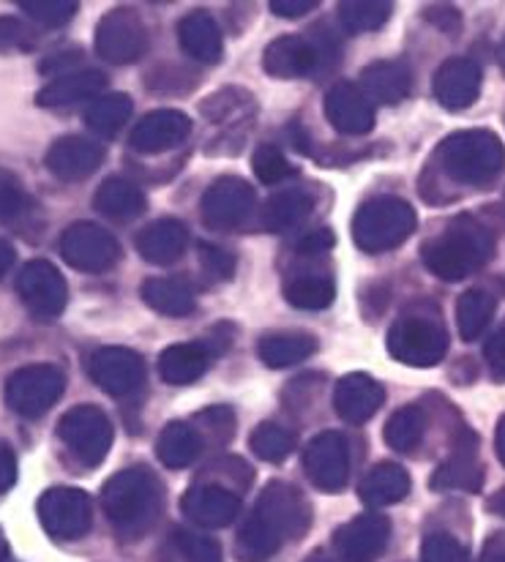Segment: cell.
<instances>
[{"label":"cell","instance_id":"obj_1","mask_svg":"<svg viewBox=\"0 0 505 562\" xmlns=\"http://www.w3.org/2000/svg\"><path fill=\"white\" fill-rule=\"evenodd\" d=\"M424 266L442 281H462L481 271L495 255V238L473 216H457L424 246Z\"/></svg>","mask_w":505,"mask_h":562},{"label":"cell","instance_id":"obj_2","mask_svg":"<svg viewBox=\"0 0 505 562\" xmlns=\"http://www.w3.org/2000/svg\"><path fill=\"white\" fill-rule=\"evenodd\" d=\"M104 510L126 541H137L159 519L161 486L148 468L123 470L106 483Z\"/></svg>","mask_w":505,"mask_h":562},{"label":"cell","instance_id":"obj_3","mask_svg":"<svg viewBox=\"0 0 505 562\" xmlns=\"http://www.w3.org/2000/svg\"><path fill=\"white\" fill-rule=\"evenodd\" d=\"M437 161L453 183L490 187L505 170V148L497 134L486 128H468L442 139Z\"/></svg>","mask_w":505,"mask_h":562},{"label":"cell","instance_id":"obj_4","mask_svg":"<svg viewBox=\"0 0 505 562\" xmlns=\"http://www.w3.org/2000/svg\"><path fill=\"white\" fill-rule=\"evenodd\" d=\"M415 211L400 196L369 200L352 218V240L367 255H380L402 246L415 233Z\"/></svg>","mask_w":505,"mask_h":562},{"label":"cell","instance_id":"obj_5","mask_svg":"<svg viewBox=\"0 0 505 562\" xmlns=\"http://www.w3.org/2000/svg\"><path fill=\"white\" fill-rule=\"evenodd\" d=\"M389 352L407 367H437L448 352V334L429 314H402L389 330Z\"/></svg>","mask_w":505,"mask_h":562},{"label":"cell","instance_id":"obj_6","mask_svg":"<svg viewBox=\"0 0 505 562\" xmlns=\"http://www.w3.org/2000/svg\"><path fill=\"white\" fill-rule=\"evenodd\" d=\"M255 516L279 538L282 543L301 541L312 525V505L295 486L282 481L268 483L266 492L257 499Z\"/></svg>","mask_w":505,"mask_h":562},{"label":"cell","instance_id":"obj_7","mask_svg":"<svg viewBox=\"0 0 505 562\" xmlns=\"http://www.w3.org/2000/svg\"><path fill=\"white\" fill-rule=\"evenodd\" d=\"M325 60H330V44L325 38H308L299 36V33L271 42L262 55L266 71L279 80H299V77L317 75L325 69Z\"/></svg>","mask_w":505,"mask_h":562},{"label":"cell","instance_id":"obj_8","mask_svg":"<svg viewBox=\"0 0 505 562\" xmlns=\"http://www.w3.org/2000/svg\"><path fill=\"white\" fill-rule=\"evenodd\" d=\"M303 470L323 492H339L350 477V442L339 431H323L303 451Z\"/></svg>","mask_w":505,"mask_h":562},{"label":"cell","instance_id":"obj_9","mask_svg":"<svg viewBox=\"0 0 505 562\" xmlns=\"http://www.w3.org/2000/svg\"><path fill=\"white\" fill-rule=\"evenodd\" d=\"M255 189L240 178H218L202 194V222L213 229H235L255 213Z\"/></svg>","mask_w":505,"mask_h":562},{"label":"cell","instance_id":"obj_10","mask_svg":"<svg viewBox=\"0 0 505 562\" xmlns=\"http://www.w3.org/2000/svg\"><path fill=\"white\" fill-rule=\"evenodd\" d=\"M60 435H64L71 451L88 468H97L99 462H104L106 451L112 446L110 420H106V415L101 409L91 407V404L66 415L64 424H60Z\"/></svg>","mask_w":505,"mask_h":562},{"label":"cell","instance_id":"obj_11","mask_svg":"<svg viewBox=\"0 0 505 562\" xmlns=\"http://www.w3.org/2000/svg\"><path fill=\"white\" fill-rule=\"evenodd\" d=\"M181 510L189 521L205 530H218L238 519L240 514V494L218 483L200 481L183 494Z\"/></svg>","mask_w":505,"mask_h":562},{"label":"cell","instance_id":"obj_12","mask_svg":"<svg viewBox=\"0 0 505 562\" xmlns=\"http://www.w3.org/2000/svg\"><path fill=\"white\" fill-rule=\"evenodd\" d=\"M97 47L112 64H134L148 49V31L134 11H112L99 25Z\"/></svg>","mask_w":505,"mask_h":562},{"label":"cell","instance_id":"obj_13","mask_svg":"<svg viewBox=\"0 0 505 562\" xmlns=\"http://www.w3.org/2000/svg\"><path fill=\"white\" fill-rule=\"evenodd\" d=\"M391 521L389 516L363 514L336 530V552L345 562H374L389 549Z\"/></svg>","mask_w":505,"mask_h":562},{"label":"cell","instance_id":"obj_14","mask_svg":"<svg viewBox=\"0 0 505 562\" xmlns=\"http://www.w3.org/2000/svg\"><path fill=\"white\" fill-rule=\"evenodd\" d=\"M66 260L82 271H106L121 257V246L97 224H77L64 238Z\"/></svg>","mask_w":505,"mask_h":562},{"label":"cell","instance_id":"obj_15","mask_svg":"<svg viewBox=\"0 0 505 562\" xmlns=\"http://www.w3.org/2000/svg\"><path fill=\"white\" fill-rule=\"evenodd\" d=\"M91 374L112 396H128L145 385V361L123 347H104L93 356Z\"/></svg>","mask_w":505,"mask_h":562},{"label":"cell","instance_id":"obj_16","mask_svg":"<svg viewBox=\"0 0 505 562\" xmlns=\"http://www.w3.org/2000/svg\"><path fill=\"white\" fill-rule=\"evenodd\" d=\"M325 117L341 134H369L374 128V104L356 82H339L325 95Z\"/></svg>","mask_w":505,"mask_h":562},{"label":"cell","instance_id":"obj_17","mask_svg":"<svg viewBox=\"0 0 505 562\" xmlns=\"http://www.w3.org/2000/svg\"><path fill=\"white\" fill-rule=\"evenodd\" d=\"M192 132V121L178 110H156L145 115L132 132V148L137 154L154 156L178 148Z\"/></svg>","mask_w":505,"mask_h":562},{"label":"cell","instance_id":"obj_18","mask_svg":"<svg viewBox=\"0 0 505 562\" xmlns=\"http://www.w3.org/2000/svg\"><path fill=\"white\" fill-rule=\"evenodd\" d=\"M484 486V468L475 453V435L462 431L453 446V457L442 462L431 475L435 492H481Z\"/></svg>","mask_w":505,"mask_h":562},{"label":"cell","instance_id":"obj_19","mask_svg":"<svg viewBox=\"0 0 505 562\" xmlns=\"http://www.w3.org/2000/svg\"><path fill=\"white\" fill-rule=\"evenodd\" d=\"M385 387L369 374L341 376L334 391V407L345 424L361 426L383 407Z\"/></svg>","mask_w":505,"mask_h":562},{"label":"cell","instance_id":"obj_20","mask_svg":"<svg viewBox=\"0 0 505 562\" xmlns=\"http://www.w3.org/2000/svg\"><path fill=\"white\" fill-rule=\"evenodd\" d=\"M42 519L53 536L80 538L91 530V503L82 492L60 488L42 499Z\"/></svg>","mask_w":505,"mask_h":562},{"label":"cell","instance_id":"obj_21","mask_svg":"<svg viewBox=\"0 0 505 562\" xmlns=\"http://www.w3.org/2000/svg\"><path fill=\"white\" fill-rule=\"evenodd\" d=\"M481 93V69L470 58H451L437 69L435 99L446 110H468Z\"/></svg>","mask_w":505,"mask_h":562},{"label":"cell","instance_id":"obj_22","mask_svg":"<svg viewBox=\"0 0 505 562\" xmlns=\"http://www.w3.org/2000/svg\"><path fill=\"white\" fill-rule=\"evenodd\" d=\"M64 391V376L55 369H27L11 380L9 398L20 413L38 415Z\"/></svg>","mask_w":505,"mask_h":562},{"label":"cell","instance_id":"obj_23","mask_svg":"<svg viewBox=\"0 0 505 562\" xmlns=\"http://www.w3.org/2000/svg\"><path fill=\"white\" fill-rule=\"evenodd\" d=\"M137 251L154 266H172L189 246V233L178 218H159L137 235Z\"/></svg>","mask_w":505,"mask_h":562},{"label":"cell","instance_id":"obj_24","mask_svg":"<svg viewBox=\"0 0 505 562\" xmlns=\"http://www.w3.org/2000/svg\"><path fill=\"white\" fill-rule=\"evenodd\" d=\"M413 88V71L402 60H378L361 71V91L369 101L380 104H400Z\"/></svg>","mask_w":505,"mask_h":562},{"label":"cell","instance_id":"obj_25","mask_svg":"<svg viewBox=\"0 0 505 562\" xmlns=\"http://www.w3.org/2000/svg\"><path fill=\"white\" fill-rule=\"evenodd\" d=\"M284 297L293 306L306 308V312H317L334 303L336 297V281L330 271H319L314 266L295 268L284 279Z\"/></svg>","mask_w":505,"mask_h":562},{"label":"cell","instance_id":"obj_26","mask_svg":"<svg viewBox=\"0 0 505 562\" xmlns=\"http://www.w3.org/2000/svg\"><path fill=\"white\" fill-rule=\"evenodd\" d=\"M211 361L213 356L205 341H183V345H172L161 352L159 374L170 385H189L207 372Z\"/></svg>","mask_w":505,"mask_h":562},{"label":"cell","instance_id":"obj_27","mask_svg":"<svg viewBox=\"0 0 505 562\" xmlns=\"http://www.w3.org/2000/svg\"><path fill=\"white\" fill-rule=\"evenodd\" d=\"M178 38L189 58L200 60V64H218L224 55V38L216 22L205 11H194V14L183 16L178 25Z\"/></svg>","mask_w":505,"mask_h":562},{"label":"cell","instance_id":"obj_28","mask_svg":"<svg viewBox=\"0 0 505 562\" xmlns=\"http://www.w3.org/2000/svg\"><path fill=\"white\" fill-rule=\"evenodd\" d=\"M202 448H205V440H202L198 426L189 420H172L156 440V457L165 468L183 470L200 457Z\"/></svg>","mask_w":505,"mask_h":562},{"label":"cell","instance_id":"obj_29","mask_svg":"<svg viewBox=\"0 0 505 562\" xmlns=\"http://www.w3.org/2000/svg\"><path fill=\"white\" fill-rule=\"evenodd\" d=\"M409 494V475L394 462H383L367 472L361 481V499L369 508H385V505L402 503Z\"/></svg>","mask_w":505,"mask_h":562},{"label":"cell","instance_id":"obj_30","mask_svg":"<svg viewBox=\"0 0 505 562\" xmlns=\"http://www.w3.org/2000/svg\"><path fill=\"white\" fill-rule=\"evenodd\" d=\"M262 363L271 369L295 367L317 352V339L312 334H299V330H282V334H268L260 339Z\"/></svg>","mask_w":505,"mask_h":562},{"label":"cell","instance_id":"obj_31","mask_svg":"<svg viewBox=\"0 0 505 562\" xmlns=\"http://www.w3.org/2000/svg\"><path fill=\"white\" fill-rule=\"evenodd\" d=\"M139 295L154 312L167 317H187L194 312V292L181 279H148L139 286Z\"/></svg>","mask_w":505,"mask_h":562},{"label":"cell","instance_id":"obj_32","mask_svg":"<svg viewBox=\"0 0 505 562\" xmlns=\"http://www.w3.org/2000/svg\"><path fill=\"white\" fill-rule=\"evenodd\" d=\"M314 211V196L306 189H284L268 200L262 211V227L271 233L295 229Z\"/></svg>","mask_w":505,"mask_h":562},{"label":"cell","instance_id":"obj_33","mask_svg":"<svg viewBox=\"0 0 505 562\" xmlns=\"http://www.w3.org/2000/svg\"><path fill=\"white\" fill-rule=\"evenodd\" d=\"M101 159H104L101 145L86 143V139H66V143L55 145L49 165L64 178H86L97 170Z\"/></svg>","mask_w":505,"mask_h":562},{"label":"cell","instance_id":"obj_34","mask_svg":"<svg viewBox=\"0 0 505 562\" xmlns=\"http://www.w3.org/2000/svg\"><path fill=\"white\" fill-rule=\"evenodd\" d=\"M22 292H25L27 301L33 303V308L44 314H55L64 306V281H60L58 273L53 271L44 262H36L25 271V279H22Z\"/></svg>","mask_w":505,"mask_h":562},{"label":"cell","instance_id":"obj_35","mask_svg":"<svg viewBox=\"0 0 505 562\" xmlns=\"http://www.w3.org/2000/svg\"><path fill=\"white\" fill-rule=\"evenodd\" d=\"M97 207L104 216L117 218V222H132L145 211L143 189L123 178H110L97 194Z\"/></svg>","mask_w":505,"mask_h":562},{"label":"cell","instance_id":"obj_36","mask_svg":"<svg viewBox=\"0 0 505 562\" xmlns=\"http://www.w3.org/2000/svg\"><path fill=\"white\" fill-rule=\"evenodd\" d=\"M495 297L484 290H468L457 303V325L459 336L464 341H475L486 330V325L495 317Z\"/></svg>","mask_w":505,"mask_h":562},{"label":"cell","instance_id":"obj_37","mask_svg":"<svg viewBox=\"0 0 505 562\" xmlns=\"http://www.w3.org/2000/svg\"><path fill=\"white\" fill-rule=\"evenodd\" d=\"M426 435V415L424 409L409 404V407L396 409L394 415L389 418L383 431V440L389 442V448L400 453H413L415 448L424 442Z\"/></svg>","mask_w":505,"mask_h":562},{"label":"cell","instance_id":"obj_38","mask_svg":"<svg viewBox=\"0 0 505 562\" xmlns=\"http://www.w3.org/2000/svg\"><path fill=\"white\" fill-rule=\"evenodd\" d=\"M282 547L284 543L279 541V538L273 536V532L268 530V527L262 525L255 514H251L249 519L244 521V527H240L238 547H235V552H238V558L244 562H266V560H271Z\"/></svg>","mask_w":505,"mask_h":562},{"label":"cell","instance_id":"obj_39","mask_svg":"<svg viewBox=\"0 0 505 562\" xmlns=\"http://www.w3.org/2000/svg\"><path fill=\"white\" fill-rule=\"evenodd\" d=\"M394 5L378 3V0H356V3H339V22L347 33L378 31L389 22Z\"/></svg>","mask_w":505,"mask_h":562},{"label":"cell","instance_id":"obj_40","mask_svg":"<svg viewBox=\"0 0 505 562\" xmlns=\"http://www.w3.org/2000/svg\"><path fill=\"white\" fill-rule=\"evenodd\" d=\"M249 446L262 462L279 464L295 451V437L293 431L282 429V426L277 424H260L255 431H251Z\"/></svg>","mask_w":505,"mask_h":562},{"label":"cell","instance_id":"obj_41","mask_svg":"<svg viewBox=\"0 0 505 562\" xmlns=\"http://www.w3.org/2000/svg\"><path fill=\"white\" fill-rule=\"evenodd\" d=\"M128 115H132V99L123 93H112L93 101V106L88 110V123L99 134H115L128 121Z\"/></svg>","mask_w":505,"mask_h":562},{"label":"cell","instance_id":"obj_42","mask_svg":"<svg viewBox=\"0 0 505 562\" xmlns=\"http://www.w3.org/2000/svg\"><path fill=\"white\" fill-rule=\"evenodd\" d=\"M200 112L207 117V121L227 123L229 117L251 112V95L240 91V88H224V91L207 95V99L202 101Z\"/></svg>","mask_w":505,"mask_h":562},{"label":"cell","instance_id":"obj_43","mask_svg":"<svg viewBox=\"0 0 505 562\" xmlns=\"http://www.w3.org/2000/svg\"><path fill=\"white\" fill-rule=\"evenodd\" d=\"M251 167H255V176L260 178L262 183H268V187L288 181V178H293L295 172H299L293 165H290L288 156L271 143H262L260 148L255 150V156H251Z\"/></svg>","mask_w":505,"mask_h":562},{"label":"cell","instance_id":"obj_44","mask_svg":"<svg viewBox=\"0 0 505 562\" xmlns=\"http://www.w3.org/2000/svg\"><path fill=\"white\" fill-rule=\"evenodd\" d=\"M104 82H106L104 75H99V71H88V75L69 77V80L58 82V86L49 88L42 99L44 104H66V101L88 99V95H97L101 88H104Z\"/></svg>","mask_w":505,"mask_h":562},{"label":"cell","instance_id":"obj_45","mask_svg":"<svg viewBox=\"0 0 505 562\" xmlns=\"http://www.w3.org/2000/svg\"><path fill=\"white\" fill-rule=\"evenodd\" d=\"M176 547L187 562H222V547L200 532H176Z\"/></svg>","mask_w":505,"mask_h":562},{"label":"cell","instance_id":"obj_46","mask_svg":"<svg viewBox=\"0 0 505 562\" xmlns=\"http://www.w3.org/2000/svg\"><path fill=\"white\" fill-rule=\"evenodd\" d=\"M424 562H468V549L448 532H431L420 547Z\"/></svg>","mask_w":505,"mask_h":562},{"label":"cell","instance_id":"obj_47","mask_svg":"<svg viewBox=\"0 0 505 562\" xmlns=\"http://www.w3.org/2000/svg\"><path fill=\"white\" fill-rule=\"evenodd\" d=\"M192 424L200 426V429H211V437L218 446H224V442L235 435V415L229 413L227 407L205 409V413H200Z\"/></svg>","mask_w":505,"mask_h":562},{"label":"cell","instance_id":"obj_48","mask_svg":"<svg viewBox=\"0 0 505 562\" xmlns=\"http://www.w3.org/2000/svg\"><path fill=\"white\" fill-rule=\"evenodd\" d=\"M200 260H202V268H205L213 279H222V281L233 279L235 257L229 255L227 249H218V246L213 244H200Z\"/></svg>","mask_w":505,"mask_h":562},{"label":"cell","instance_id":"obj_49","mask_svg":"<svg viewBox=\"0 0 505 562\" xmlns=\"http://www.w3.org/2000/svg\"><path fill=\"white\" fill-rule=\"evenodd\" d=\"M336 238L330 229H314V233H306L303 238L295 244V255L301 257H319V255H328L334 249Z\"/></svg>","mask_w":505,"mask_h":562},{"label":"cell","instance_id":"obj_50","mask_svg":"<svg viewBox=\"0 0 505 562\" xmlns=\"http://www.w3.org/2000/svg\"><path fill=\"white\" fill-rule=\"evenodd\" d=\"M484 356H486V363H490L492 374H495L497 380H505V328L497 330V334L486 341Z\"/></svg>","mask_w":505,"mask_h":562},{"label":"cell","instance_id":"obj_51","mask_svg":"<svg viewBox=\"0 0 505 562\" xmlns=\"http://www.w3.org/2000/svg\"><path fill=\"white\" fill-rule=\"evenodd\" d=\"M426 20H431L437 27H442V31L448 33H457L459 25H462V16H459V11L451 9V5H429V9H426Z\"/></svg>","mask_w":505,"mask_h":562},{"label":"cell","instance_id":"obj_52","mask_svg":"<svg viewBox=\"0 0 505 562\" xmlns=\"http://www.w3.org/2000/svg\"><path fill=\"white\" fill-rule=\"evenodd\" d=\"M317 9V0H273L271 11L279 16H288V20H295V16L308 14V11Z\"/></svg>","mask_w":505,"mask_h":562},{"label":"cell","instance_id":"obj_53","mask_svg":"<svg viewBox=\"0 0 505 562\" xmlns=\"http://www.w3.org/2000/svg\"><path fill=\"white\" fill-rule=\"evenodd\" d=\"M481 562H505V532H495V536L484 543Z\"/></svg>","mask_w":505,"mask_h":562},{"label":"cell","instance_id":"obj_54","mask_svg":"<svg viewBox=\"0 0 505 562\" xmlns=\"http://www.w3.org/2000/svg\"><path fill=\"white\" fill-rule=\"evenodd\" d=\"M14 477V464H11V457L5 448H0V488H5Z\"/></svg>","mask_w":505,"mask_h":562},{"label":"cell","instance_id":"obj_55","mask_svg":"<svg viewBox=\"0 0 505 562\" xmlns=\"http://www.w3.org/2000/svg\"><path fill=\"white\" fill-rule=\"evenodd\" d=\"M486 508H490L492 514L503 516V519H505V488H501V492L492 494V497L486 499Z\"/></svg>","mask_w":505,"mask_h":562},{"label":"cell","instance_id":"obj_56","mask_svg":"<svg viewBox=\"0 0 505 562\" xmlns=\"http://www.w3.org/2000/svg\"><path fill=\"white\" fill-rule=\"evenodd\" d=\"M495 448H497V459L505 464V415L497 424V435H495Z\"/></svg>","mask_w":505,"mask_h":562},{"label":"cell","instance_id":"obj_57","mask_svg":"<svg viewBox=\"0 0 505 562\" xmlns=\"http://www.w3.org/2000/svg\"><path fill=\"white\" fill-rule=\"evenodd\" d=\"M9 262H11V249H9V246H0V271H3Z\"/></svg>","mask_w":505,"mask_h":562},{"label":"cell","instance_id":"obj_58","mask_svg":"<svg viewBox=\"0 0 505 562\" xmlns=\"http://www.w3.org/2000/svg\"><path fill=\"white\" fill-rule=\"evenodd\" d=\"M3 558H5V541L3 536H0V562H3Z\"/></svg>","mask_w":505,"mask_h":562},{"label":"cell","instance_id":"obj_59","mask_svg":"<svg viewBox=\"0 0 505 562\" xmlns=\"http://www.w3.org/2000/svg\"><path fill=\"white\" fill-rule=\"evenodd\" d=\"M306 562H334V560H325V558H319V554H317V558H308Z\"/></svg>","mask_w":505,"mask_h":562}]
</instances>
